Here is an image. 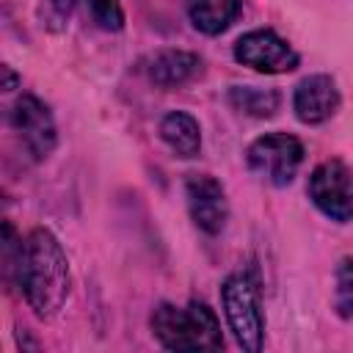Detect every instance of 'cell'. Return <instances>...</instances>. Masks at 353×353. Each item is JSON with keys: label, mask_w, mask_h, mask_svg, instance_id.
Wrapping results in <instances>:
<instances>
[{"label": "cell", "mask_w": 353, "mask_h": 353, "mask_svg": "<svg viewBox=\"0 0 353 353\" xmlns=\"http://www.w3.org/2000/svg\"><path fill=\"white\" fill-rule=\"evenodd\" d=\"M234 58L243 66H251L254 72H265V74H281L298 66V52L279 33L268 28L243 33L234 41Z\"/></svg>", "instance_id": "8992f818"}, {"label": "cell", "mask_w": 353, "mask_h": 353, "mask_svg": "<svg viewBox=\"0 0 353 353\" xmlns=\"http://www.w3.org/2000/svg\"><path fill=\"white\" fill-rule=\"evenodd\" d=\"M17 281L28 306L39 317H52L69 295V262L58 237L36 226L17 243Z\"/></svg>", "instance_id": "6da1fadb"}, {"label": "cell", "mask_w": 353, "mask_h": 353, "mask_svg": "<svg viewBox=\"0 0 353 353\" xmlns=\"http://www.w3.org/2000/svg\"><path fill=\"white\" fill-rule=\"evenodd\" d=\"M149 323L165 350H218L223 345L221 323L201 301H190L188 306L160 303L154 306Z\"/></svg>", "instance_id": "7a4b0ae2"}, {"label": "cell", "mask_w": 353, "mask_h": 353, "mask_svg": "<svg viewBox=\"0 0 353 353\" xmlns=\"http://www.w3.org/2000/svg\"><path fill=\"white\" fill-rule=\"evenodd\" d=\"M292 108H295V116L303 124H323L339 108L336 83L328 74H309V77H303L295 85Z\"/></svg>", "instance_id": "9c48e42d"}, {"label": "cell", "mask_w": 353, "mask_h": 353, "mask_svg": "<svg viewBox=\"0 0 353 353\" xmlns=\"http://www.w3.org/2000/svg\"><path fill=\"white\" fill-rule=\"evenodd\" d=\"M146 77L160 88H176L201 74V58L185 50H160L143 63Z\"/></svg>", "instance_id": "30bf717a"}, {"label": "cell", "mask_w": 353, "mask_h": 353, "mask_svg": "<svg viewBox=\"0 0 353 353\" xmlns=\"http://www.w3.org/2000/svg\"><path fill=\"white\" fill-rule=\"evenodd\" d=\"M334 309L342 320L353 317V256L339 259L334 273Z\"/></svg>", "instance_id": "5bb4252c"}, {"label": "cell", "mask_w": 353, "mask_h": 353, "mask_svg": "<svg viewBox=\"0 0 353 353\" xmlns=\"http://www.w3.org/2000/svg\"><path fill=\"white\" fill-rule=\"evenodd\" d=\"M11 121H14V130L22 135L25 149L36 160L50 157V152L55 149V121H52V116H50V110L41 99H36L30 94H22L14 102Z\"/></svg>", "instance_id": "ba28073f"}, {"label": "cell", "mask_w": 353, "mask_h": 353, "mask_svg": "<svg viewBox=\"0 0 353 353\" xmlns=\"http://www.w3.org/2000/svg\"><path fill=\"white\" fill-rule=\"evenodd\" d=\"M240 14V0H188V17L207 36L223 33Z\"/></svg>", "instance_id": "7c38bea8"}, {"label": "cell", "mask_w": 353, "mask_h": 353, "mask_svg": "<svg viewBox=\"0 0 353 353\" xmlns=\"http://www.w3.org/2000/svg\"><path fill=\"white\" fill-rule=\"evenodd\" d=\"M160 138L176 157H196L201 152V127L185 110H171L163 116Z\"/></svg>", "instance_id": "8fae6325"}, {"label": "cell", "mask_w": 353, "mask_h": 353, "mask_svg": "<svg viewBox=\"0 0 353 353\" xmlns=\"http://www.w3.org/2000/svg\"><path fill=\"white\" fill-rule=\"evenodd\" d=\"M3 74H6V91H8V88H14V80H17V77L11 74V69H8V66H3Z\"/></svg>", "instance_id": "2e32d148"}, {"label": "cell", "mask_w": 353, "mask_h": 353, "mask_svg": "<svg viewBox=\"0 0 353 353\" xmlns=\"http://www.w3.org/2000/svg\"><path fill=\"white\" fill-rule=\"evenodd\" d=\"M245 160L259 179L281 188V185H290L292 176L298 174L303 163V143L287 132H268L248 146Z\"/></svg>", "instance_id": "277c9868"}, {"label": "cell", "mask_w": 353, "mask_h": 353, "mask_svg": "<svg viewBox=\"0 0 353 353\" xmlns=\"http://www.w3.org/2000/svg\"><path fill=\"white\" fill-rule=\"evenodd\" d=\"M185 196H188L190 218H193V223L201 232L218 234L226 226L229 204H226L223 185L215 176H210V174H190L185 179Z\"/></svg>", "instance_id": "52a82bcc"}, {"label": "cell", "mask_w": 353, "mask_h": 353, "mask_svg": "<svg viewBox=\"0 0 353 353\" xmlns=\"http://www.w3.org/2000/svg\"><path fill=\"white\" fill-rule=\"evenodd\" d=\"M309 199L325 218L336 223L353 221V171L342 160L320 163L309 176Z\"/></svg>", "instance_id": "5b68a950"}, {"label": "cell", "mask_w": 353, "mask_h": 353, "mask_svg": "<svg viewBox=\"0 0 353 353\" xmlns=\"http://www.w3.org/2000/svg\"><path fill=\"white\" fill-rule=\"evenodd\" d=\"M88 14L102 30H121L124 28V11L119 0H83Z\"/></svg>", "instance_id": "9a60e30c"}, {"label": "cell", "mask_w": 353, "mask_h": 353, "mask_svg": "<svg viewBox=\"0 0 353 353\" xmlns=\"http://www.w3.org/2000/svg\"><path fill=\"white\" fill-rule=\"evenodd\" d=\"M221 301L237 345L248 353H259L265 336V317H262L256 279L248 273H232L221 287Z\"/></svg>", "instance_id": "3957f363"}, {"label": "cell", "mask_w": 353, "mask_h": 353, "mask_svg": "<svg viewBox=\"0 0 353 353\" xmlns=\"http://www.w3.org/2000/svg\"><path fill=\"white\" fill-rule=\"evenodd\" d=\"M229 102L232 108H237L240 113L256 116V119H268L279 110L281 97L273 88H256V85H234L229 91Z\"/></svg>", "instance_id": "4fadbf2b"}]
</instances>
